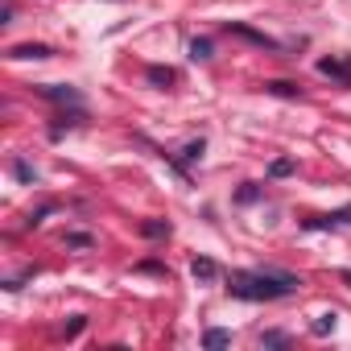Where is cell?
Here are the masks:
<instances>
[{
	"instance_id": "6da1fadb",
	"label": "cell",
	"mask_w": 351,
	"mask_h": 351,
	"mask_svg": "<svg viewBox=\"0 0 351 351\" xmlns=\"http://www.w3.org/2000/svg\"><path fill=\"white\" fill-rule=\"evenodd\" d=\"M298 277L289 273H269V269H240L228 277V293L232 298H244V302H277V298H289L298 293Z\"/></svg>"
},
{
	"instance_id": "7a4b0ae2",
	"label": "cell",
	"mask_w": 351,
	"mask_h": 351,
	"mask_svg": "<svg viewBox=\"0 0 351 351\" xmlns=\"http://www.w3.org/2000/svg\"><path fill=\"white\" fill-rule=\"evenodd\" d=\"M318 71H322L326 79H335V83L351 87V58H322V62H318Z\"/></svg>"
},
{
	"instance_id": "3957f363",
	"label": "cell",
	"mask_w": 351,
	"mask_h": 351,
	"mask_svg": "<svg viewBox=\"0 0 351 351\" xmlns=\"http://www.w3.org/2000/svg\"><path fill=\"white\" fill-rule=\"evenodd\" d=\"M38 95H46V99H54V104H71V108H83V95H79L75 87H54V83H46V87H38Z\"/></svg>"
},
{
	"instance_id": "277c9868",
	"label": "cell",
	"mask_w": 351,
	"mask_h": 351,
	"mask_svg": "<svg viewBox=\"0 0 351 351\" xmlns=\"http://www.w3.org/2000/svg\"><path fill=\"white\" fill-rule=\"evenodd\" d=\"M343 223H351V207H343V211H335V215L306 219V228H310V232H322V228H343Z\"/></svg>"
},
{
	"instance_id": "5b68a950",
	"label": "cell",
	"mask_w": 351,
	"mask_h": 351,
	"mask_svg": "<svg viewBox=\"0 0 351 351\" xmlns=\"http://www.w3.org/2000/svg\"><path fill=\"white\" fill-rule=\"evenodd\" d=\"M228 34H236V38H244V42L261 46V50H277V42H273V38H265V34H256V29H248V25H228Z\"/></svg>"
},
{
	"instance_id": "8992f818",
	"label": "cell",
	"mask_w": 351,
	"mask_h": 351,
	"mask_svg": "<svg viewBox=\"0 0 351 351\" xmlns=\"http://www.w3.org/2000/svg\"><path fill=\"white\" fill-rule=\"evenodd\" d=\"M54 50L50 46H42V42H29V46H13L9 50V58H50Z\"/></svg>"
},
{
	"instance_id": "52a82bcc",
	"label": "cell",
	"mask_w": 351,
	"mask_h": 351,
	"mask_svg": "<svg viewBox=\"0 0 351 351\" xmlns=\"http://www.w3.org/2000/svg\"><path fill=\"white\" fill-rule=\"evenodd\" d=\"M191 273H195L199 281H215V277H219L215 261H207V256H195V261H191Z\"/></svg>"
},
{
	"instance_id": "ba28073f",
	"label": "cell",
	"mask_w": 351,
	"mask_h": 351,
	"mask_svg": "<svg viewBox=\"0 0 351 351\" xmlns=\"http://www.w3.org/2000/svg\"><path fill=\"white\" fill-rule=\"evenodd\" d=\"M141 236L161 240V236H169V223H165V219H149V223H141Z\"/></svg>"
},
{
	"instance_id": "9c48e42d",
	"label": "cell",
	"mask_w": 351,
	"mask_h": 351,
	"mask_svg": "<svg viewBox=\"0 0 351 351\" xmlns=\"http://www.w3.org/2000/svg\"><path fill=\"white\" fill-rule=\"evenodd\" d=\"M265 91H269V95H285V99H298V95H302L293 83H281V79H277V83H265Z\"/></svg>"
},
{
	"instance_id": "30bf717a",
	"label": "cell",
	"mask_w": 351,
	"mask_h": 351,
	"mask_svg": "<svg viewBox=\"0 0 351 351\" xmlns=\"http://www.w3.org/2000/svg\"><path fill=\"white\" fill-rule=\"evenodd\" d=\"M149 79H153V83H161V87H169V83L178 79V75H173L169 66H149Z\"/></svg>"
},
{
	"instance_id": "8fae6325",
	"label": "cell",
	"mask_w": 351,
	"mask_h": 351,
	"mask_svg": "<svg viewBox=\"0 0 351 351\" xmlns=\"http://www.w3.org/2000/svg\"><path fill=\"white\" fill-rule=\"evenodd\" d=\"M203 343H207V347H228V343H232V335H228V330H207V335H203Z\"/></svg>"
},
{
	"instance_id": "7c38bea8",
	"label": "cell",
	"mask_w": 351,
	"mask_h": 351,
	"mask_svg": "<svg viewBox=\"0 0 351 351\" xmlns=\"http://www.w3.org/2000/svg\"><path fill=\"white\" fill-rule=\"evenodd\" d=\"M310 330H314V335H326V330H335V314H318Z\"/></svg>"
},
{
	"instance_id": "4fadbf2b",
	"label": "cell",
	"mask_w": 351,
	"mask_h": 351,
	"mask_svg": "<svg viewBox=\"0 0 351 351\" xmlns=\"http://www.w3.org/2000/svg\"><path fill=\"white\" fill-rule=\"evenodd\" d=\"M195 157H203V141H191V145L182 149V165H191Z\"/></svg>"
},
{
	"instance_id": "5bb4252c",
	"label": "cell",
	"mask_w": 351,
	"mask_h": 351,
	"mask_svg": "<svg viewBox=\"0 0 351 351\" xmlns=\"http://www.w3.org/2000/svg\"><path fill=\"white\" fill-rule=\"evenodd\" d=\"M289 169H293V161H289V157H281V161H273V169H269V173H273V178H285Z\"/></svg>"
},
{
	"instance_id": "9a60e30c",
	"label": "cell",
	"mask_w": 351,
	"mask_h": 351,
	"mask_svg": "<svg viewBox=\"0 0 351 351\" xmlns=\"http://www.w3.org/2000/svg\"><path fill=\"white\" fill-rule=\"evenodd\" d=\"M191 54H195V58H211V42H207V38H203V42H191Z\"/></svg>"
},
{
	"instance_id": "2e32d148",
	"label": "cell",
	"mask_w": 351,
	"mask_h": 351,
	"mask_svg": "<svg viewBox=\"0 0 351 351\" xmlns=\"http://www.w3.org/2000/svg\"><path fill=\"white\" fill-rule=\"evenodd\" d=\"M261 343H265V347H281L285 335H281V330H269V335H261Z\"/></svg>"
},
{
	"instance_id": "e0dca14e",
	"label": "cell",
	"mask_w": 351,
	"mask_h": 351,
	"mask_svg": "<svg viewBox=\"0 0 351 351\" xmlns=\"http://www.w3.org/2000/svg\"><path fill=\"white\" fill-rule=\"evenodd\" d=\"M17 178H21V182H34V178H38V173H34V169H29L25 161H17Z\"/></svg>"
},
{
	"instance_id": "ac0fdd59",
	"label": "cell",
	"mask_w": 351,
	"mask_h": 351,
	"mask_svg": "<svg viewBox=\"0 0 351 351\" xmlns=\"http://www.w3.org/2000/svg\"><path fill=\"white\" fill-rule=\"evenodd\" d=\"M256 199H261V191H256V186H244V191H240V203H256Z\"/></svg>"
},
{
	"instance_id": "d6986e66",
	"label": "cell",
	"mask_w": 351,
	"mask_h": 351,
	"mask_svg": "<svg viewBox=\"0 0 351 351\" xmlns=\"http://www.w3.org/2000/svg\"><path fill=\"white\" fill-rule=\"evenodd\" d=\"M66 244H75V248H87V244H91V236H83V232H79V236H66Z\"/></svg>"
},
{
	"instance_id": "ffe728a7",
	"label": "cell",
	"mask_w": 351,
	"mask_h": 351,
	"mask_svg": "<svg viewBox=\"0 0 351 351\" xmlns=\"http://www.w3.org/2000/svg\"><path fill=\"white\" fill-rule=\"evenodd\" d=\"M339 277H343V281H347V285H351V269H343V273H339Z\"/></svg>"
}]
</instances>
